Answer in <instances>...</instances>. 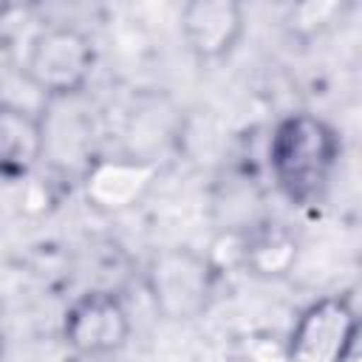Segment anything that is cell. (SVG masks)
<instances>
[{
    "mask_svg": "<svg viewBox=\"0 0 362 362\" xmlns=\"http://www.w3.org/2000/svg\"><path fill=\"white\" fill-rule=\"evenodd\" d=\"M156 167L144 158H96L82 175L85 201L99 212H127L153 187Z\"/></svg>",
    "mask_w": 362,
    "mask_h": 362,
    "instance_id": "52a82bcc",
    "label": "cell"
},
{
    "mask_svg": "<svg viewBox=\"0 0 362 362\" xmlns=\"http://www.w3.org/2000/svg\"><path fill=\"white\" fill-rule=\"evenodd\" d=\"M45 153L42 122L11 102H0V175L23 178L28 175Z\"/></svg>",
    "mask_w": 362,
    "mask_h": 362,
    "instance_id": "ba28073f",
    "label": "cell"
},
{
    "mask_svg": "<svg viewBox=\"0 0 362 362\" xmlns=\"http://www.w3.org/2000/svg\"><path fill=\"white\" fill-rule=\"evenodd\" d=\"M130 337V314L113 291L79 294L62 320V339L79 356H110Z\"/></svg>",
    "mask_w": 362,
    "mask_h": 362,
    "instance_id": "5b68a950",
    "label": "cell"
},
{
    "mask_svg": "<svg viewBox=\"0 0 362 362\" xmlns=\"http://www.w3.org/2000/svg\"><path fill=\"white\" fill-rule=\"evenodd\" d=\"M0 362H3V339H0Z\"/></svg>",
    "mask_w": 362,
    "mask_h": 362,
    "instance_id": "30bf717a",
    "label": "cell"
},
{
    "mask_svg": "<svg viewBox=\"0 0 362 362\" xmlns=\"http://www.w3.org/2000/svg\"><path fill=\"white\" fill-rule=\"evenodd\" d=\"M144 283L156 311L173 322L198 320L215 297L212 263L187 246L156 252L147 263Z\"/></svg>",
    "mask_w": 362,
    "mask_h": 362,
    "instance_id": "7a4b0ae2",
    "label": "cell"
},
{
    "mask_svg": "<svg viewBox=\"0 0 362 362\" xmlns=\"http://www.w3.org/2000/svg\"><path fill=\"white\" fill-rule=\"evenodd\" d=\"M297 243L283 229H263L246 243V266L260 277H280L291 269Z\"/></svg>",
    "mask_w": 362,
    "mask_h": 362,
    "instance_id": "9c48e42d",
    "label": "cell"
},
{
    "mask_svg": "<svg viewBox=\"0 0 362 362\" xmlns=\"http://www.w3.org/2000/svg\"><path fill=\"white\" fill-rule=\"evenodd\" d=\"M339 161L337 130L314 113H288L269 139V167L277 189L297 206L322 198Z\"/></svg>",
    "mask_w": 362,
    "mask_h": 362,
    "instance_id": "6da1fadb",
    "label": "cell"
},
{
    "mask_svg": "<svg viewBox=\"0 0 362 362\" xmlns=\"http://www.w3.org/2000/svg\"><path fill=\"white\" fill-rule=\"evenodd\" d=\"M359 317L348 297H322L294 322L283 351L286 362H348L356 345Z\"/></svg>",
    "mask_w": 362,
    "mask_h": 362,
    "instance_id": "277c9868",
    "label": "cell"
},
{
    "mask_svg": "<svg viewBox=\"0 0 362 362\" xmlns=\"http://www.w3.org/2000/svg\"><path fill=\"white\" fill-rule=\"evenodd\" d=\"M96 65L93 42L74 25H51L40 31L25 54L28 82L51 99H68L79 93Z\"/></svg>",
    "mask_w": 362,
    "mask_h": 362,
    "instance_id": "3957f363",
    "label": "cell"
},
{
    "mask_svg": "<svg viewBox=\"0 0 362 362\" xmlns=\"http://www.w3.org/2000/svg\"><path fill=\"white\" fill-rule=\"evenodd\" d=\"M243 28L246 14L235 0H189L181 8L184 42L204 62H215L232 54L243 37Z\"/></svg>",
    "mask_w": 362,
    "mask_h": 362,
    "instance_id": "8992f818",
    "label": "cell"
}]
</instances>
